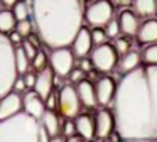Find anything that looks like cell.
<instances>
[{
  "mask_svg": "<svg viewBox=\"0 0 157 142\" xmlns=\"http://www.w3.org/2000/svg\"><path fill=\"white\" fill-rule=\"evenodd\" d=\"M22 112L36 120H41L42 115L46 113V101L34 90H27L22 95Z\"/></svg>",
  "mask_w": 157,
  "mask_h": 142,
  "instance_id": "9",
  "label": "cell"
},
{
  "mask_svg": "<svg viewBox=\"0 0 157 142\" xmlns=\"http://www.w3.org/2000/svg\"><path fill=\"white\" fill-rule=\"evenodd\" d=\"M48 63H49V57H48V54L44 53L42 49H39L37 51V54L34 56V59L31 61V68L34 71H42V69H46L48 68Z\"/></svg>",
  "mask_w": 157,
  "mask_h": 142,
  "instance_id": "26",
  "label": "cell"
},
{
  "mask_svg": "<svg viewBox=\"0 0 157 142\" xmlns=\"http://www.w3.org/2000/svg\"><path fill=\"white\" fill-rule=\"evenodd\" d=\"M106 34L103 27H93L91 29V41H93V46H100V44H105L106 42Z\"/></svg>",
  "mask_w": 157,
  "mask_h": 142,
  "instance_id": "30",
  "label": "cell"
},
{
  "mask_svg": "<svg viewBox=\"0 0 157 142\" xmlns=\"http://www.w3.org/2000/svg\"><path fill=\"white\" fill-rule=\"evenodd\" d=\"M0 2H2V5H4L5 9H12V7H14L19 0H0Z\"/></svg>",
  "mask_w": 157,
  "mask_h": 142,
  "instance_id": "40",
  "label": "cell"
},
{
  "mask_svg": "<svg viewBox=\"0 0 157 142\" xmlns=\"http://www.w3.org/2000/svg\"><path fill=\"white\" fill-rule=\"evenodd\" d=\"M59 97V107L58 110L61 112V115L64 118H71L75 120L79 113H81V101H79L76 86L71 83H66L61 86V90L58 91Z\"/></svg>",
  "mask_w": 157,
  "mask_h": 142,
  "instance_id": "6",
  "label": "cell"
},
{
  "mask_svg": "<svg viewBox=\"0 0 157 142\" xmlns=\"http://www.w3.org/2000/svg\"><path fill=\"white\" fill-rule=\"evenodd\" d=\"M31 17L37 36L51 49L69 47L83 27L79 0H31Z\"/></svg>",
  "mask_w": 157,
  "mask_h": 142,
  "instance_id": "2",
  "label": "cell"
},
{
  "mask_svg": "<svg viewBox=\"0 0 157 142\" xmlns=\"http://www.w3.org/2000/svg\"><path fill=\"white\" fill-rule=\"evenodd\" d=\"M69 80H71V83H75V85H78L79 81H83L85 80V73H83L81 69H79V68H75V69L71 71V73H69Z\"/></svg>",
  "mask_w": 157,
  "mask_h": 142,
  "instance_id": "36",
  "label": "cell"
},
{
  "mask_svg": "<svg viewBox=\"0 0 157 142\" xmlns=\"http://www.w3.org/2000/svg\"><path fill=\"white\" fill-rule=\"evenodd\" d=\"M21 46H22V49H24V53L27 54V57H29V59H31V61L34 59V56L37 54V51H39L37 47H36V46H34V44H32L29 39H27V41H24V42H22Z\"/></svg>",
  "mask_w": 157,
  "mask_h": 142,
  "instance_id": "33",
  "label": "cell"
},
{
  "mask_svg": "<svg viewBox=\"0 0 157 142\" xmlns=\"http://www.w3.org/2000/svg\"><path fill=\"white\" fill-rule=\"evenodd\" d=\"M22 39H24V37H22L21 34L17 32V30H12V32L9 34V41H10V42L14 44L15 47H19V46H21V44H22V42H24V41H22Z\"/></svg>",
  "mask_w": 157,
  "mask_h": 142,
  "instance_id": "37",
  "label": "cell"
},
{
  "mask_svg": "<svg viewBox=\"0 0 157 142\" xmlns=\"http://www.w3.org/2000/svg\"><path fill=\"white\" fill-rule=\"evenodd\" d=\"M91 2H93V0H91Z\"/></svg>",
  "mask_w": 157,
  "mask_h": 142,
  "instance_id": "47",
  "label": "cell"
},
{
  "mask_svg": "<svg viewBox=\"0 0 157 142\" xmlns=\"http://www.w3.org/2000/svg\"><path fill=\"white\" fill-rule=\"evenodd\" d=\"M12 91H15V93H19V95H24L25 91H27L24 76H17V80L14 81V88H12Z\"/></svg>",
  "mask_w": 157,
  "mask_h": 142,
  "instance_id": "34",
  "label": "cell"
},
{
  "mask_svg": "<svg viewBox=\"0 0 157 142\" xmlns=\"http://www.w3.org/2000/svg\"><path fill=\"white\" fill-rule=\"evenodd\" d=\"M103 29H105V34H106V37H108V39H117V37H120V34H122L118 19H112L105 27H103Z\"/></svg>",
  "mask_w": 157,
  "mask_h": 142,
  "instance_id": "27",
  "label": "cell"
},
{
  "mask_svg": "<svg viewBox=\"0 0 157 142\" xmlns=\"http://www.w3.org/2000/svg\"><path fill=\"white\" fill-rule=\"evenodd\" d=\"M140 63H142V54H140L139 51L130 49L127 54L120 56V61H118V64H117V68H118V71L122 74H128V73H132V71H135L137 68H140Z\"/></svg>",
  "mask_w": 157,
  "mask_h": 142,
  "instance_id": "19",
  "label": "cell"
},
{
  "mask_svg": "<svg viewBox=\"0 0 157 142\" xmlns=\"http://www.w3.org/2000/svg\"><path fill=\"white\" fill-rule=\"evenodd\" d=\"M112 46L115 47L117 54L123 56V54H127L130 51V39L128 37H117V39H113Z\"/></svg>",
  "mask_w": 157,
  "mask_h": 142,
  "instance_id": "28",
  "label": "cell"
},
{
  "mask_svg": "<svg viewBox=\"0 0 157 142\" xmlns=\"http://www.w3.org/2000/svg\"><path fill=\"white\" fill-rule=\"evenodd\" d=\"M37 134L39 120L24 112L0 120V142H39Z\"/></svg>",
  "mask_w": 157,
  "mask_h": 142,
  "instance_id": "3",
  "label": "cell"
},
{
  "mask_svg": "<svg viewBox=\"0 0 157 142\" xmlns=\"http://www.w3.org/2000/svg\"><path fill=\"white\" fill-rule=\"evenodd\" d=\"M113 3L110 0H93L85 9V20L91 27H105L113 19Z\"/></svg>",
  "mask_w": 157,
  "mask_h": 142,
  "instance_id": "5",
  "label": "cell"
},
{
  "mask_svg": "<svg viewBox=\"0 0 157 142\" xmlns=\"http://www.w3.org/2000/svg\"><path fill=\"white\" fill-rule=\"evenodd\" d=\"M61 132H63V137H64V139L75 137V135H76L75 120H71V118H66V122L63 124V127H61Z\"/></svg>",
  "mask_w": 157,
  "mask_h": 142,
  "instance_id": "31",
  "label": "cell"
},
{
  "mask_svg": "<svg viewBox=\"0 0 157 142\" xmlns=\"http://www.w3.org/2000/svg\"><path fill=\"white\" fill-rule=\"evenodd\" d=\"M76 91H78V97L81 105H85L86 108H95L98 105L96 101V93H95V85L88 80H83L76 85Z\"/></svg>",
  "mask_w": 157,
  "mask_h": 142,
  "instance_id": "17",
  "label": "cell"
},
{
  "mask_svg": "<svg viewBox=\"0 0 157 142\" xmlns=\"http://www.w3.org/2000/svg\"><path fill=\"white\" fill-rule=\"evenodd\" d=\"M22 112V95L15 91H9L0 98V120L15 117Z\"/></svg>",
  "mask_w": 157,
  "mask_h": 142,
  "instance_id": "13",
  "label": "cell"
},
{
  "mask_svg": "<svg viewBox=\"0 0 157 142\" xmlns=\"http://www.w3.org/2000/svg\"><path fill=\"white\" fill-rule=\"evenodd\" d=\"M93 47L95 46H93V41H91V29L83 26L81 29H79V32L76 34L73 44H71L73 54H75V57L83 59V57H86L88 54H91Z\"/></svg>",
  "mask_w": 157,
  "mask_h": 142,
  "instance_id": "12",
  "label": "cell"
},
{
  "mask_svg": "<svg viewBox=\"0 0 157 142\" xmlns=\"http://www.w3.org/2000/svg\"><path fill=\"white\" fill-rule=\"evenodd\" d=\"M123 142H157V139H149V140H123Z\"/></svg>",
  "mask_w": 157,
  "mask_h": 142,
  "instance_id": "44",
  "label": "cell"
},
{
  "mask_svg": "<svg viewBox=\"0 0 157 142\" xmlns=\"http://www.w3.org/2000/svg\"><path fill=\"white\" fill-rule=\"evenodd\" d=\"M115 91H117V85L113 81V78L101 76L96 80L95 93H96V101H98L100 107H108L110 103H113Z\"/></svg>",
  "mask_w": 157,
  "mask_h": 142,
  "instance_id": "10",
  "label": "cell"
},
{
  "mask_svg": "<svg viewBox=\"0 0 157 142\" xmlns=\"http://www.w3.org/2000/svg\"><path fill=\"white\" fill-rule=\"evenodd\" d=\"M79 69H81L83 73H88V71H91V69H93V63H91V59H86V57L79 59Z\"/></svg>",
  "mask_w": 157,
  "mask_h": 142,
  "instance_id": "39",
  "label": "cell"
},
{
  "mask_svg": "<svg viewBox=\"0 0 157 142\" xmlns=\"http://www.w3.org/2000/svg\"><path fill=\"white\" fill-rule=\"evenodd\" d=\"M112 112L123 140L157 139V66H140L123 74Z\"/></svg>",
  "mask_w": 157,
  "mask_h": 142,
  "instance_id": "1",
  "label": "cell"
},
{
  "mask_svg": "<svg viewBox=\"0 0 157 142\" xmlns=\"http://www.w3.org/2000/svg\"><path fill=\"white\" fill-rule=\"evenodd\" d=\"M15 69V46L9 41L7 34L0 32V98L12 91L17 80Z\"/></svg>",
  "mask_w": 157,
  "mask_h": 142,
  "instance_id": "4",
  "label": "cell"
},
{
  "mask_svg": "<svg viewBox=\"0 0 157 142\" xmlns=\"http://www.w3.org/2000/svg\"><path fill=\"white\" fill-rule=\"evenodd\" d=\"M0 10H4V5H2V2H0Z\"/></svg>",
  "mask_w": 157,
  "mask_h": 142,
  "instance_id": "45",
  "label": "cell"
},
{
  "mask_svg": "<svg viewBox=\"0 0 157 142\" xmlns=\"http://www.w3.org/2000/svg\"><path fill=\"white\" fill-rule=\"evenodd\" d=\"M76 125V135H79L81 139H85L86 142L93 140L96 137L95 135V118L88 113H79L75 118Z\"/></svg>",
  "mask_w": 157,
  "mask_h": 142,
  "instance_id": "15",
  "label": "cell"
},
{
  "mask_svg": "<svg viewBox=\"0 0 157 142\" xmlns=\"http://www.w3.org/2000/svg\"><path fill=\"white\" fill-rule=\"evenodd\" d=\"M32 27H34V24H32L31 19L19 20V22L15 24V30H17L22 37H29V36H31V34H32Z\"/></svg>",
  "mask_w": 157,
  "mask_h": 142,
  "instance_id": "29",
  "label": "cell"
},
{
  "mask_svg": "<svg viewBox=\"0 0 157 142\" xmlns=\"http://www.w3.org/2000/svg\"><path fill=\"white\" fill-rule=\"evenodd\" d=\"M39 124L42 125V127L48 130V134L51 135V139L58 137L59 134H61V120H59V115L56 113V112L52 110H46V113L42 115V118L39 120Z\"/></svg>",
  "mask_w": 157,
  "mask_h": 142,
  "instance_id": "20",
  "label": "cell"
},
{
  "mask_svg": "<svg viewBox=\"0 0 157 142\" xmlns=\"http://www.w3.org/2000/svg\"><path fill=\"white\" fill-rule=\"evenodd\" d=\"M36 78H37V73H34V71H27V73L24 74V81H25V86H27V90H34L36 86Z\"/></svg>",
  "mask_w": 157,
  "mask_h": 142,
  "instance_id": "35",
  "label": "cell"
},
{
  "mask_svg": "<svg viewBox=\"0 0 157 142\" xmlns=\"http://www.w3.org/2000/svg\"><path fill=\"white\" fill-rule=\"evenodd\" d=\"M142 61L145 66H157V44H149L142 51Z\"/></svg>",
  "mask_w": 157,
  "mask_h": 142,
  "instance_id": "25",
  "label": "cell"
},
{
  "mask_svg": "<svg viewBox=\"0 0 157 142\" xmlns=\"http://www.w3.org/2000/svg\"><path fill=\"white\" fill-rule=\"evenodd\" d=\"M113 3H117V5H120V7H128L133 3V0H113Z\"/></svg>",
  "mask_w": 157,
  "mask_h": 142,
  "instance_id": "41",
  "label": "cell"
},
{
  "mask_svg": "<svg viewBox=\"0 0 157 142\" xmlns=\"http://www.w3.org/2000/svg\"><path fill=\"white\" fill-rule=\"evenodd\" d=\"M51 142H66V139L63 137V135H58V137H54V139H51Z\"/></svg>",
  "mask_w": 157,
  "mask_h": 142,
  "instance_id": "43",
  "label": "cell"
},
{
  "mask_svg": "<svg viewBox=\"0 0 157 142\" xmlns=\"http://www.w3.org/2000/svg\"><path fill=\"white\" fill-rule=\"evenodd\" d=\"M15 24H17V19L14 17L12 10L9 9L0 10V32L9 36L12 30H15Z\"/></svg>",
  "mask_w": 157,
  "mask_h": 142,
  "instance_id": "22",
  "label": "cell"
},
{
  "mask_svg": "<svg viewBox=\"0 0 157 142\" xmlns=\"http://www.w3.org/2000/svg\"><path fill=\"white\" fill-rule=\"evenodd\" d=\"M133 12L139 17H150L157 12V0H133Z\"/></svg>",
  "mask_w": 157,
  "mask_h": 142,
  "instance_id": "21",
  "label": "cell"
},
{
  "mask_svg": "<svg viewBox=\"0 0 157 142\" xmlns=\"http://www.w3.org/2000/svg\"><path fill=\"white\" fill-rule=\"evenodd\" d=\"M44 101H46V110L56 112V108L59 107V97H58V93H56V91H52V93L49 95Z\"/></svg>",
  "mask_w": 157,
  "mask_h": 142,
  "instance_id": "32",
  "label": "cell"
},
{
  "mask_svg": "<svg viewBox=\"0 0 157 142\" xmlns=\"http://www.w3.org/2000/svg\"><path fill=\"white\" fill-rule=\"evenodd\" d=\"M118 24H120L122 34H125V36H128V37L137 36V32H139V29H140V19L135 12H132V10H123L118 17Z\"/></svg>",
  "mask_w": 157,
  "mask_h": 142,
  "instance_id": "16",
  "label": "cell"
},
{
  "mask_svg": "<svg viewBox=\"0 0 157 142\" xmlns=\"http://www.w3.org/2000/svg\"><path fill=\"white\" fill-rule=\"evenodd\" d=\"M49 64L58 78H68L69 73L75 69V54L69 47H59L52 49L49 54Z\"/></svg>",
  "mask_w": 157,
  "mask_h": 142,
  "instance_id": "8",
  "label": "cell"
},
{
  "mask_svg": "<svg viewBox=\"0 0 157 142\" xmlns=\"http://www.w3.org/2000/svg\"><path fill=\"white\" fill-rule=\"evenodd\" d=\"M79 2H81V3H83V5H85V2H86V0H79Z\"/></svg>",
  "mask_w": 157,
  "mask_h": 142,
  "instance_id": "46",
  "label": "cell"
},
{
  "mask_svg": "<svg viewBox=\"0 0 157 142\" xmlns=\"http://www.w3.org/2000/svg\"><path fill=\"white\" fill-rule=\"evenodd\" d=\"M137 39L142 44H157V19H145L140 24V29L137 32Z\"/></svg>",
  "mask_w": 157,
  "mask_h": 142,
  "instance_id": "18",
  "label": "cell"
},
{
  "mask_svg": "<svg viewBox=\"0 0 157 142\" xmlns=\"http://www.w3.org/2000/svg\"><path fill=\"white\" fill-rule=\"evenodd\" d=\"M52 88H54V73H52L51 66H48L46 69H42V71L37 73L34 91L42 98V100H46V98L54 91Z\"/></svg>",
  "mask_w": 157,
  "mask_h": 142,
  "instance_id": "14",
  "label": "cell"
},
{
  "mask_svg": "<svg viewBox=\"0 0 157 142\" xmlns=\"http://www.w3.org/2000/svg\"><path fill=\"white\" fill-rule=\"evenodd\" d=\"M12 14L14 17L19 20H25V19H31V3H27L25 0H19L14 7H12Z\"/></svg>",
  "mask_w": 157,
  "mask_h": 142,
  "instance_id": "24",
  "label": "cell"
},
{
  "mask_svg": "<svg viewBox=\"0 0 157 142\" xmlns=\"http://www.w3.org/2000/svg\"><path fill=\"white\" fill-rule=\"evenodd\" d=\"M90 59L93 63V68L96 71H101V73H110L113 68L118 64V54H117L115 47L112 44L105 42L95 46L90 54Z\"/></svg>",
  "mask_w": 157,
  "mask_h": 142,
  "instance_id": "7",
  "label": "cell"
},
{
  "mask_svg": "<svg viewBox=\"0 0 157 142\" xmlns=\"http://www.w3.org/2000/svg\"><path fill=\"white\" fill-rule=\"evenodd\" d=\"M37 140H39V142H51V135L48 134V130H46V128L42 127L41 124H39V134H37Z\"/></svg>",
  "mask_w": 157,
  "mask_h": 142,
  "instance_id": "38",
  "label": "cell"
},
{
  "mask_svg": "<svg viewBox=\"0 0 157 142\" xmlns=\"http://www.w3.org/2000/svg\"><path fill=\"white\" fill-rule=\"evenodd\" d=\"M15 69H17L19 76H24L27 71H31V59L24 53L22 46L15 47Z\"/></svg>",
  "mask_w": 157,
  "mask_h": 142,
  "instance_id": "23",
  "label": "cell"
},
{
  "mask_svg": "<svg viewBox=\"0 0 157 142\" xmlns=\"http://www.w3.org/2000/svg\"><path fill=\"white\" fill-rule=\"evenodd\" d=\"M66 142H86L85 139H81L79 135H75V137H69V139H66Z\"/></svg>",
  "mask_w": 157,
  "mask_h": 142,
  "instance_id": "42",
  "label": "cell"
},
{
  "mask_svg": "<svg viewBox=\"0 0 157 142\" xmlns=\"http://www.w3.org/2000/svg\"><path fill=\"white\" fill-rule=\"evenodd\" d=\"M115 128V117L108 108H100L95 115V135L98 139H106Z\"/></svg>",
  "mask_w": 157,
  "mask_h": 142,
  "instance_id": "11",
  "label": "cell"
}]
</instances>
